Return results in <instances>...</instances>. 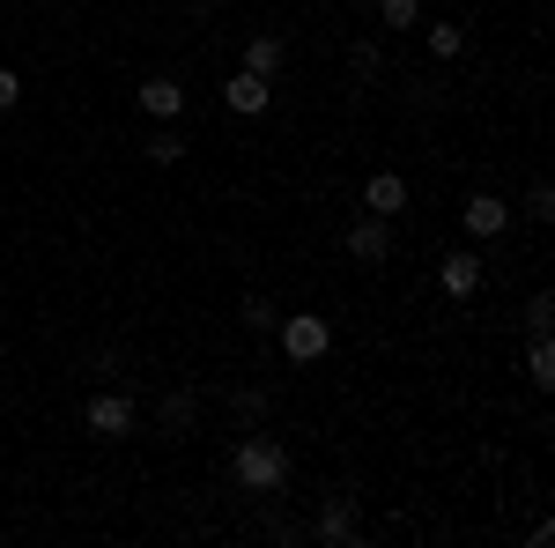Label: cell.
<instances>
[{"label": "cell", "mask_w": 555, "mask_h": 548, "mask_svg": "<svg viewBox=\"0 0 555 548\" xmlns=\"http://www.w3.org/2000/svg\"><path fill=\"white\" fill-rule=\"evenodd\" d=\"M230 474H237L245 489H259V497H274V489L289 482V453H282L274 437H245V445L230 453Z\"/></svg>", "instance_id": "obj_1"}, {"label": "cell", "mask_w": 555, "mask_h": 548, "mask_svg": "<svg viewBox=\"0 0 555 548\" xmlns=\"http://www.w3.org/2000/svg\"><path fill=\"white\" fill-rule=\"evenodd\" d=\"M274 334H282V348H289V364H319V356H326V341H334V327H326V319H311V311H297V319H282Z\"/></svg>", "instance_id": "obj_2"}, {"label": "cell", "mask_w": 555, "mask_h": 548, "mask_svg": "<svg viewBox=\"0 0 555 548\" xmlns=\"http://www.w3.org/2000/svg\"><path fill=\"white\" fill-rule=\"evenodd\" d=\"M82 422H89V437H127L133 430V400L127 393H89Z\"/></svg>", "instance_id": "obj_3"}, {"label": "cell", "mask_w": 555, "mask_h": 548, "mask_svg": "<svg viewBox=\"0 0 555 548\" xmlns=\"http://www.w3.org/2000/svg\"><path fill=\"white\" fill-rule=\"evenodd\" d=\"M460 222H467V238H504V230H512V201H496V193H474L467 208H460Z\"/></svg>", "instance_id": "obj_4"}, {"label": "cell", "mask_w": 555, "mask_h": 548, "mask_svg": "<svg viewBox=\"0 0 555 548\" xmlns=\"http://www.w3.org/2000/svg\"><path fill=\"white\" fill-rule=\"evenodd\" d=\"M222 97H230V112H237V119H259V112H267V104H274V82H267V75H253V67H245V75H237V82L222 89Z\"/></svg>", "instance_id": "obj_5"}, {"label": "cell", "mask_w": 555, "mask_h": 548, "mask_svg": "<svg viewBox=\"0 0 555 548\" xmlns=\"http://www.w3.org/2000/svg\"><path fill=\"white\" fill-rule=\"evenodd\" d=\"M363 208L371 215H400L408 208V178H400V170H378V178L363 186Z\"/></svg>", "instance_id": "obj_6"}, {"label": "cell", "mask_w": 555, "mask_h": 548, "mask_svg": "<svg viewBox=\"0 0 555 548\" xmlns=\"http://www.w3.org/2000/svg\"><path fill=\"white\" fill-rule=\"evenodd\" d=\"M437 290H444V296H474V290H481V259H474V253H452L444 267H437Z\"/></svg>", "instance_id": "obj_7"}, {"label": "cell", "mask_w": 555, "mask_h": 548, "mask_svg": "<svg viewBox=\"0 0 555 548\" xmlns=\"http://www.w3.org/2000/svg\"><path fill=\"white\" fill-rule=\"evenodd\" d=\"M133 97H141V112H149V119H178V112H185V89L164 82V75H156V82H141Z\"/></svg>", "instance_id": "obj_8"}, {"label": "cell", "mask_w": 555, "mask_h": 548, "mask_svg": "<svg viewBox=\"0 0 555 548\" xmlns=\"http://www.w3.org/2000/svg\"><path fill=\"white\" fill-rule=\"evenodd\" d=\"M385 245H392V238H385V215H363V222L348 230V259H363V267L385 259Z\"/></svg>", "instance_id": "obj_9"}, {"label": "cell", "mask_w": 555, "mask_h": 548, "mask_svg": "<svg viewBox=\"0 0 555 548\" xmlns=\"http://www.w3.org/2000/svg\"><path fill=\"white\" fill-rule=\"evenodd\" d=\"M319 541H356V505L334 497V505L319 511Z\"/></svg>", "instance_id": "obj_10"}, {"label": "cell", "mask_w": 555, "mask_h": 548, "mask_svg": "<svg viewBox=\"0 0 555 548\" xmlns=\"http://www.w3.org/2000/svg\"><path fill=\"white\" fill-rule=\"evenodd\" d=\"M156 430H164V437H185V430H193V393H164V408H156Z\"/></svg>", "instance_id": "obj_11"}, {"label": "cell", "mask_w": 555, "mask_h": 548, "mask_svg": "<svg viewBox=\"0 0 555 548\" xmlns=\"http://www.w3.org/2000/svg\"><path fill=\"white\" fill-rule=\"evenodd\" d=\"M245 67H253V75H274V67H282V38H267V30H259V38L245 44Z\"/></svg>", "instance_id": "obj_12"}, {"label": "cell", "mask_w": 555, "mask_h": 548, "mask_svg": "<svg viewBox=\"0 0 555 548\" xmlns=\"http://www.w3.org/2000/svg\"><path fill=\"white\" fill-rule=\"evenodd\" d=\"M526 379H533V385H555V348H548V334H533V348H526Z\"/></svg>", "instance_id": "obj_13"}, {"label": "cell", "mask_w": 555, "mask_h": 548, "mask_svg": "<svg viewBox=\"0 0 555 548\" xmlns=\"http://www.w3.org/2000/svg\"><path fill=\"white\" fill-rule=\"evenodd\" d=\"M378 23L385 30H415L423 23V0H378Z\"/></svg>", "instance_id": "obj_14"}, {"label": "cell", "mask_w": 555, "mask_h": 548, "mask_svg": "<svg viewBox=\"0 0 555 548\" xmlns=\"http://www.w3.org/2000/svg\"><path fill=\"white\" fill-rule=\"evenodd\" d=\"M460 44H467L460 23H429V52H437V60H460Z\"/></svg>", "instance_id": "obj_15"}, {"label": "cell", "mask_w": 555, "mask_h": 548, "mask_svg": "<svg viewBox=\"0 0 555 548\" xmlns=\"http://www.w3.org/2000/svg\"><path fill=\"white\" fill-rule=\"evenodd\" d=\"M526 327H533V334H548V327H555V296H548V290L526 296Z\"/></svg>", "instance_id": "obj_16"}, {"label": "cell", "mask_w": 555, "mask_h": 548, "mask_svg": "<svg viewBox=\"0 0 555 548\" xmlns=\"http://www.w3.org/2000/svg\"><path fill=\"white\" fill-rule=\"evenodd\" d=\"M245 327H253V334H274L282 319H274V304H267V296H245Z\"/></svg>", "instance_id": "obj_17"}, {"label": "cell", "mask_w": 555, "mask_h": 548, "mask_svg": "<svg viewBox=\"0 0 555 548\" xmlns=\"http://www.w3.org/2000/svg\"><path fill=\"white\" fill-rule=\"evenodd\" d=\"M526 215H533V222H548V215H555V193H548V178H541V186L526 193Z\"/></svg>", "instance_id": "obj_18"}, {"label": "cell", "mask_w": 555, "mask_h": 548, "mask_svg": "<svg viewBox=\"0 0 555 548\" xmlns=\"http://www.w3.org/2000/svg\"><path fill=\"white\" fill-rule=\"evenodd\" d=\"M149 156H156V164H178V156H185V141H178V133H156V141H149Z\"/></svg>", "instance_id": "obj_19"}, {"label": "cell", "mask_w": 555, "mask_h": 548, "mask_svg": "<svg viewBox=\"0 0 555 548\" xmlns=\"http://www.w3.org/2000/svg\"><path fill=\"white\" fill-rule=\"evenodd\" d=\"M15 97H23V75H15V67H0V112H8Z\"/></svg>", "instance_id": "obj_20"}]
</instances>
